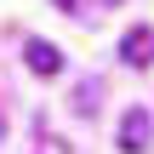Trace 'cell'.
Returning a JSON list of instances; mask_svg holds the SVG:
<instances>
[{
    "label": "cell",
    "instance_id": "7a4b0ae2",
    "mask_svg": "<svg viewBox=\"0 0 154 154\" xmlns=\"http://www.w3.org/2000/svg\"><path fill=\"white\" fill-rule=\"evenodd\" d=\"M120 51H126V63H131V69H149V63H154V29L137 23V29L120 40Z\"/></svg>",
    "mask_w": 154,
    "mask_h": 154
},
{
    "label": "cell",
    "instance_id": "3957f363",
    "mask_svg": "<svg viewBox=\"0 0 154 154\" xmlns=\"http://www.w3.org/2000/svg\"><path fill=\"white\" fill-rule=\"evenodd\" d=\"M23 57H29V69H34V74H46V80H51V74H63V57H57V46H51V40H29V46H23Z\"/></svg>",
    "mask_w": 154,
    "mask_h": 154
},
{
    "label": "cell",
    "instance_id": "6da1fadb",
    "mask_svg": "<svg viewBox=\"0 0 154 154\" xmlns=\"http://www.w3.org/2000/svg\"><path fill=\"white\" fill-rule=\"evenodd\" d=\"M149 137H154V114L149 109H126V114H120V149L126 154H143Z\"/></svg>",
    "mask_w": 154,
    "mask_h": 154
},
{
    "label": "cell",
    "instance_id": "5b68a950",
    "mask_svg": "<svg viewBox=\"0 0 154 154\" xmlns=\"http://www.w3.org/2000/svg\"><path fill=\"white\" fill-rule=\"evenodd\" d=\"M109 6H120V0H109Z\"/></svg>",
    "mask_w": 154,
    "mask_h": 154
},
{
    "label": "cell",
    "instance_id": "277c9868",
    "mask_svg": "<svg viewBox=\"0 0 154 154\" xmlns=\"http://www.w3.org/2000/svg\"><path fill=\"white\" fill-rule=\"evenodd\" d=\"M57 6H80V0H57Z\"/></svg>",
    "mask_w": 154,
    "mask_h": 154
}]
</instances>
